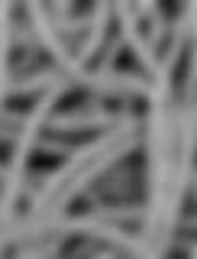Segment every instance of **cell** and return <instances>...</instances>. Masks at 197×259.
Masks as SVG:
<instances>
[{"mask_svg": "<svg viewBox=\"0 0 197 259\" xmlns=\"http://www.w3.org/2000/svg\"><path fill=\"white\" fill-rule=\"evenodd\" d=\"M65 149H32L29 156H23V165H26L29 175H42V172H59V168L65 165Z\"/></svg>", "mask_w": 197, "mask_h": 259, "instance_id": "6da1fadb", "label": "cell"}, {"mask_svg": "<svg viewBox=\"0 0 197 259\" xmlns=\"http://www.w3.org/2000/svg\"><path fill=\"white\" fill-rule=\"evenodd\" d=\"M55 107V117H68V113H81L91 107V94L84 91V88H71V91H65L62 97H55L52 101Z\"/></svg>", "mask_w": 197, "mask_h": 259, "instance_id": "7a4b0ae2", "label": "cell"}, {"mask_svg": "<svg viewBox=\"0 0 197 259\" xmlns=\"http://www.w3.org/2000/svg\"><path fill=\"white\" fill-rule=\"evenodd\" d=\"M13 159H16V149H13V143H4L0 140V165H13Z\"/></svg>", "mask_w": 197, "mask_h": 259, "instance_id": "3957f363", "label": "cell"}]
</instances>
